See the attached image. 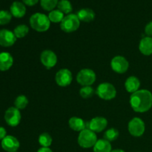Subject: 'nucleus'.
<instances>
[{
	"mask_svg": "<svg viewBox=\"0 0 152 152\" xmlns=\"http://www.w3.org/2000/svg\"><path fill=\"white\" fill-rule=\"evenodd\" d=\"M10 12L12 16L16 18H22L26 13V7L24 3L16 1L12 3L10 7Z\"/></svg>",
	"mask_w": 152,
	"mask_h": 152,
	"instance_id": "nucleus-15",
	"label": "nucleus"
},
{
	"mask_svg": "<svg viewBox=\"0 0 152 152\" xmlns=\"http://www.w3.org/2000/svg\"><path fill=\"white\" fill-rule=\"evenodd\" d=\"M77 17L80 21L84 22H90L94 19L95 13L91 8H83L80 9L77 13Z\"/></svg>",
	"mask_w": 152,
	"mask_h": 152,
	"instance_id": "nucleus-19",
	"label": "nucleus"
},
{
	"mask_svg": "<svg viewBox=\"0 0 152 152\" xmlns=\"http://www.w3.org/2000/svg\"><path fill=\"white\" fill-rule=\"evenodd\" d=\"M48 16L50 22H53V23H59V22H61L62 21V19H64V17H65L64 13L59 10H51L49 13Z\"/></svg>",
	"mask_w": 152,
	"mask_h": 152,
	"instance_id": "nucleus-23",
	"label": "nucleus"
},
{
	"mask_svg": "<svg viewBox=\"0 0 152 152\" xmlns=\"http://www.w3.org/2000/svg\"><path fill=\"white\" fill-rule=\"evenodd\" d=\"M21 113L16 107H10L4 114V120L8 126L11 127H16L21 121Z\"/></svg>",
	"mask_w": 152,
	"mask_h": 152,
	"instance_id": "nucleus-8",
	"label": "nucleus"
},
{
	"mask_svg": "<svg viewBox=\"0 0 152 152\" xmlns=\"http://www.w3.org/2000/svg\"><path fill=\"white\" fill-rule=\"evenodd\" d=\"M28 32H29V28L27 25H19L15 28L14 31H13V34L16 36V38H23V37H26L28 35Z\"/></svg>",
	"mask_w": 152,
	"mask_h": 152,
	"instance_id": "nucleus-25",
	"label": "nucleus"
},
{
	"mask_svg": "<svg viewBox=\"0 0 152 152\" xmlns=\"http://www.w3.org/2000/svg\"><path fill=\"white\" fill-rule=\"evenodd\" d=\"M140 87V81L134 76L129 77L125 83V88L129 93H134L137 91Z\"/></svg>",
	"mask_w": 152,
	"mask_h": 152,
	"instance_id": "nucleus-18",
	"label": "nucleus"
},
{
	"mask_svg": "<svg viewBox=\"0 0 152 152\" xmlns=\"http://www.w3.org/2000/svg\"><path fill=\"white\" fill-rule=\"evenodd\" d=\"M145 33L147 35V37H152V21L148 22L145 28Z\"/></svg>",
	"mask_w": 152,
	"mask_h": 152,
	"instance_id": "nucleus-31",
	"label": "nucleus"
},
{
	"mask_svg": "<svg viewBox=\"0 0 152 152\" xmlns=\"http://www.w3.org/2000/svg\"><path fill=\"white\" fill-rule=\"evenodd\" d=\"M111 152H125V151L122 149H114V150H112Z\"/></svg>",
	"mask_w": 152,
	"mask_h": 152,
	"instance_id": "nucleus-35",
	"label": "nucleus"
},
{
	"mask_svg": "<svg viewBox=\"0 0 152 152\" xmlns=\"http://www.w3.org/2000/svg\"><path fill=\"white\" fill-rule=\"evenodd\" d=\"M119 132L117 129L112 128V129H109L104 133V139L106 140L109 141V142H112V141L116 140L117 138L119 137Z\"/></svg>",
	"mask_w": 152,
	"mask_h": 152,
	"instance_id": "nucleus-27",
	"label": "nucleus"
},
{
	"mask_svg": "<svg viewBox=\"0 0 152 152\" xmlns=\"http://www.w3.org/2000/svg\"><path fill=\"white\" fill-rule=\"evenodd\" d=\"M108 121L103 117H96L92 119L90 122L86 123V129L93 131L95 133H99L106 129Z\"/></svg>",
	"mask_w": 152,
	"mask_h": 152,
	"instance_id": "nucleus-11",
	"label": "nucleus"
},
{
	"mask_svg": "<svg viewBox=\"0 0 152 152\" xmlns=\"http://www.w3.org/2000/svg\"><path fill=\"white\" fill-rule=\"evenodd\" d=\"M111 67L114 72L117 74H124L129 68L127 59L122 56H116L111 62Z\"/></svg>",
	"mask_w": 152,
	"mask_h": 152,
	"instance_id": "nucleus-9",
	"label": "nucleus"
},
{
	"mask_svg": "<svg viewBox=\"0 0 152 152\" xmlns=\"http://www.w3.org/2000/svg\"><path fill=\"white\" fill-rule=\"evenodd\" d=\"M73 80L72 73L67 68L60 69L55 76V80L58 86L61 87H66L71 83Z\"/></svg>",
	"mask_w": 152,
	"mask_h": 152,
	"instance_id": "nucleus-10",
	"label": "nucleus"
},
{
	"mask_svg": "<svg viewBox=\"0 0 152 152\" xmlns=\"http://www.w3.org/2000/svg\"><path fill=\"white\" fill-rule=\"evenodd\" d=\"M13 152H18V151H13Z\"/></svg>",
	"mask_w": 152,
	"mask_h": 152,
	"instance_id": "nucleus-36",
	"label": "nucleus"
},
{
	"mask_svg": "<svg viewBox=\"0 0 152 152\" xmlns=\"http://www.w3.org/2000/svg\"><path fill=\"white\" fill-rule=\"evenodd\" d=\"M112 151L111 142L105 139L98 140L94 146V152H111Z\"/></svg>",
	"mask_w": 152,
	"mask_h": 152,
	"instance_id": "nucleus-21",
	"label": "nucleus"
},
{
	"mask_svg": "<svg viewBox=\"0 0 152 152\" xmlns=\"http://www.w3.org/2000/svg\"><path fill=\"white\" fill-rule=\"evenodd\" d=\"M139 50L145 56L152 54V37H145L140 40L139 44Z\"/></svg>",
	"mask_w": 152,
	"mask_h": 152,
	"instance_id": "nucleus-17",
	"label": "nucleus"
},
{
	"mask_svg": "<svg viewBox=\"0 0 152 152\" xmlns=\"http://www.w3.org/2000/svg\"><path fill=\"white\" fill-rule=\"evenodd\" d=\"M28 104V99L24 95H19L14 101V105L19 110L25 109Z\"/></svg>",
	"mask_w": 152,
	"mask_h": 152,
	"instance_id": "nucleus-28",
	"label": "nucleus"
},
{
	"mask_svg": "<svg viewBox=\"0 0 152 152\" xmlns=\"http://www.w3.org/2000/svg\"><path fill=\"white\" fill-rule=\"evenodd\" d=\"M69 127L74 132H80L86 129V123L80 117H73L68 120Z\"/></svg>",
	"mask_w": 152,
	"mask_h": 152,
	"instance_id": "nucleus-20",
	"label": "nucleus"
},
{
	"mask_svg": "<svg viewBox=\"0 0 152 152\" xmlns=\"http://www.w3.org/2000/svg\"><path fill=\"white\" fill-rule=\"evenodd\" d=\"M37 152H53L50 148H45V147H42L37 151Z\"/></svg>",
	"mask_w": 152,
	"mask_h": 152,
	"instance_id": "nucleus-34",
	"label": "nucleus"
},
{
	"mask_svg": "<svg viewBox=\"0 0 152 152\" xmlns=\"http://www.w3.org/2000/svg\"><path fill=\"white\" fill-rule=\"evenodd\" d=\"M59 0H40L41 7L47 11H51L57 7Z\"/></svg>",
	"mask_w": 152,
	"mask_h": 152,
	"instance_id": "nucleus-26",
	"label": "nucleus"
},
{
	"mask_svg": "<svg viewBox=\"0 0 152 152\" xmlns=\"http://www.w3.org/2000/svg\"><path fill=\"white\" fill-rule=\"evenodd\" d=\"M130 105L132 109L138 113L149 111L152 107V94L145 89L138 90L130 96Z\"/></svg>",
	"mask_w": 152,
	"mask_h": 152,
	"instance_id": "nucleus-1",
	"label": "nucleus"
},
{
	"mask_svg": "<svg viewBox=\"0 0 152 152\" xmlns=\"http://www.w3.org/2000/svg\"><path fill=\"white\" fill-rule=\"evenodd\" d=\"M7 136V132L4 128L0 126V140H2Z\"/></svg>",
	"mask_w": 152,
	"mask_h": 152,
	"instance_id": "nucleus-33",
	"label": "nucleus"
},
{
	"mask_svg": "<svg viewBox=\"0 0 152 152\" xmlns=\"http://www.w3.org/2000/svg\"><path fill=\"white\" fill-rule=\"evenodd\" d=\"M96 133L88 129H86L80 132L78 137V143L82 148H89L94 146L97 141Z\"/></svg>",
	"mask_w": 152,
	"mask_h": 152,
	"instance_id": "nucleus-3",
	"label": "nucleus"
},
{
	"mask_svg": "<svg viewBox=\"0 0 152 152\" xmlns=\"http://www.w3.org/2000/svg\"><path fill=\"white\" fill-rule=\"evenodd\" d=\"M128 130H129L130 134H132L133 137H140L145 132V123L142 119L139 118V117H134L129 123Z\"/></svg>",
	"mask_w": 152,
	"mask_h": 152,
	"instance_id": "nucleus-7",
	"label": "nucleus"
},
{
	"mask_svg": "<svg viewBox=\"0 0 152 152\" xmlns=\"http://www.w3.org/2000/svg\"><path fill=\"white\" fill-rule=\"evenodd\" d=\"M58 10H60L64 14H70L73 10L71 3L68 0H60L57 4Z\"/></svg>",
	"mask_w": 152,
	"mask_h": 152,
	"instance_id": "nucleus-22",
	"label": "nucleus"
},
{
	"mask_svg": "<svg viewBox=\"0 0 152 152\" xmlns=\"http://www.w3.org/2000/svg\"><path fill=\"white\" fill-rule=\"evenodd\" d=\"M13 63V58L7 52L0 53V71H6L10 69Z\"/></svg>",
	"mask_w": 152,
	"mask_h": 152,
	"instance_id": "nucleus-16",
	"label": "nucleus"
},
{
	"mask_svg": "<svg viewBox=\"0 0 152 152\" xmlns=\"http://www.w3.org/2000/svg\"><path fill=\"white\" fill-rule=\"evenodd\" d=\"M80 21L77 14L70 13L66 15L60 22V28L65 33H72L78 30Z\"/></svg>",
	"mask_w": 152,
	"mask_h": 152,
	"instance_id": "nucleus-4",
	"label": "nucleus"
},
{
	"mask_svg": "<svg viewBox=\"0 0 152 152\" xmlns=\"http://www.w3.org/2000/svg\"><path fill=\"white\" fill-rule=\"evenodd\" d=\"M1 145L4 151L7 152L17 151L20 144L19 140L15 137L11 135H7L1 140Z\"/></svg>",
	"mask_w": 152,
	"mask_h": 152,
	"instance_id": "nucleus-14",
	"label": "nucleus"
},
{
	"mask_svg": "<svg viewBox=\"0 0 152 152\" xmlns=\"http://www.w3.org/2000/svg\"><path fill=\"white\" fill-rule=\"evenodd\" d=\"M16 37L13 32L7 29L0 30V45L2 47H10L16 41Z\"/></svg>",
	"mask_w": 152,
	"mask_h": 152,
	"instance_id": "nucleus-13",
	"label": "nucleus"
},
{
	"mask_svg": "<svg viewBox=\"0 0 152 152\" xmlns=\"http://www.w3.org/2000/svg\"><path fill=\"white\" fill-rule=\"evenodd\" d=\"M39 0H22L23 3L28 6H34L38 3Z\"/></svg>",
	"mask_w": 152,
	"mask_h": 152,
	"instance_id": "nucleus-32",
	"label": "nucleus"
},
{
	"mask_svg": "<svg viewBox=\"0 0 152 152\" xmlns=\"http://www.w3.org/2000/svg\"><path fill=\"white\" fill-rule=\"evenodd\" d=\"M77 83L82 86H91L96 81V74L89 68H84L79 71L77 76Z\"/></svg>",
	"mask_w": 152,
	"mask_h": 152,
	"instance_id": "nucleus-6",
	"label": "nucleus"
},
{
	"mask_svg": "<svg viewBox=\"0 0 152 152\" xmlns=\"http://www.w3.org/2000/svg\"><path fill=\"white\" fill-rule=\"evenodd\" d=\"M40 61L47 69L53 68L57 63V56L56 53L50 50H45L40 55Z\"/></svg>",
	"mask_w": 152,
	"mask_h": 152,
	"instance_id": "nucleus-12",
	"label": "nucleus"
},
{
	"mask_svg": "<svg viewBox=\"0 0 152 152\" xmlns=\"http://www.w3.org/2000/svg\"><path fill=\"white\" fill-rule=\"evenodd\" d=\"M12 14L7 10H0V25L8 24L11 21Z\"/></svg>",
	"mask_w": 152,
	"mask_h": 152,
	"instance_id": "nucleus-30",
	"label": "nucleus"
},
{
	"mask_svg": "<svg viewBox=\"0 0 152 152\" xmlns=\"http://www.w3.org/2000/svg\"><path fill=\"white\" fill-rule=\"evenodd\" d=\"M38 140L40 145H42V147H45V148H49L53 142L51 136L48 133L41 134L39 137Z\"/></svg>",
	"mask_w": 152,
	"mask_h": 152,
	"instance_id": "nucleus-24",
	"label": "nucleus"
},
{
	"mask_svg": "<svg viewBox=\"0 0 152 152\" xmlns=\"http://www.w3.org/2000/svg\"><path fill=\"white\" fill-rule=\"evenodd\" d=\"M94 89L91 86H83L80 90V94L84 99L90 98L94 94Z\"/></svg>",
	"mask_w": 152,
	"mask_h": 152,
	"instance_id": "nucleus-29",
	"label": "nucleus"
},
{
	"mask_svg": "<svg viewBox=\"0 0 152 152\" xmlns=\"http://www.w3.org/2000/svg\"><path fill=\"white\" fill-rule=\"evenodd\" d=\"M30 25L37 32H45L50 28V21L44 13H36L30 18Z\"/></svg>",
	"mask_w": 152,
	"mask_h": 152,
	"instance_id": "nucleus-2",
	"label": "nucleus"
},
{
	"mask_svg": "<svg viewBox=\"0 0 152 152\" xmlns=\"http://www.w3.org/2000/svg\"><path fill=\"white\" fill-rule=\"evenodd\" d=\"M96 94L100 99L104 100H111L115 98L117 95V90L111 83H103L98 86Z\"/></svg>",
	"mask_w": 152,
	"mask_h": 152,
	"instance_id": "nucleus-5",
	"label": "nucleus"
}]
</instances>
